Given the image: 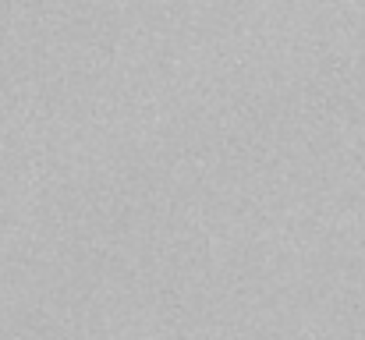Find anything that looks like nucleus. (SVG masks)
Instances as JSON below:
<instances>
[]
</instances>
